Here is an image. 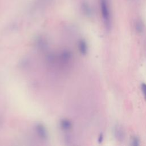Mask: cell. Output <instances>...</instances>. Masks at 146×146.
Segmentation results:
<instances>
[{
	"instance_id": "obj_4",
	"label": "cell",
	"mask_w": 146,
	"mask_h": 146,
	"mask_svg": "<svg viewBox=\"0 0 146 146\" xmlns=\"http://www.w3.org/2000/svg\"><path fill=\"white\" fill-rule=\"evenodd\" d=\"M82 7L83 9V11L84 12L88 15H90L91 14V7L90 6V5L87 3H84L83 4Z\"/></svg>"
},
{
	"instance_id": "obj_6",
	"label": "cell",
	"mask_w": 146,
	"mask_h": 146,
	"mask_svg": "<svg viewBox=\"0 0 146 146\" xmlns=\"http://www.w3.org/2000/svg\"><path fill=\"white\" fill-rule=\"evenodd\" d=\"M131 142H132V145H133L137 146V145H139V140L138 137H133L132 138Z\"/></svg>"
},
{
	"instance_id": "obj_1",
	"label": "cell",
	"mask_w": 146,
	"mask_h": 146,
	"mask_svg": "<svg viewBox=\"0 0 146 146\" xmlns=\"http://www.w3.org/2000/svg\"><path fill=\"white\" fill-rule=\"evenodd\" d=\"M100 7L103 22L107 29L109 30L111 26V15L108 0H100Z\"/></svg>"
},
{
	"instance_id": "obj_3",
	"label": "cell",
	"mask_w": 146,
	"mask_h": 146,
	"mask_svg": "<svg viewBox=\"0 0 146 146\" xmlns=\"http://www.w3.org/2000/svg\"><path fill=\"white\" fill-rule=\"evenodd\" d=\"M136 30L138 33H141L144 29V25L141 21L138 20L136 21L135 24Z\"/></svg>"
},
{
	"instance_id": "obj_7",
	"label": "cell",
	"mask_w": 146,
	"mask_h": 146,
	"mask_svg": "<svg viewBox=\"0 0 146 146\" xmlns=\"http://www.w3.org/2000/svg\"><path fill=\"white\" fill-rule=\"evenodd\" d=\"M103 136L102 134H100L99 136V139H98V141L99 143H102V141H103Z\"/></svg>"
},
{
	"instance_id": "obj_5",
	"label": "cell",
	"mask_w": 146,
	"mask_h": 146,
	"mask_svg": "<svg viewBox=\"0 0 146 146\" xmlns=\"http://www.w3.org/2000/svg\"><path fill=\"white\" fill-rule=\"evenodd\" d=\"M141 91L143 94V95L144 96V99L146 101V84L142 83L141 85Z\"/></svg>"
},
{
	"instance_id": "obj_2",
	"label": "cell",
	"mask_w": 146,
	"mask_h": 146,
	"mask_svg": "<svg viewBox=\"0 0 146 146\" xmlns=\"http://www.w3.org/2000/svg\"><path fill=\"white\" fill-rule=\"evenodd\" d=\"M115 135L116 137H117L119 140L123 139V132L122 129L119 127H117L115 129Z\"/></svg>"
}]
</instances>
